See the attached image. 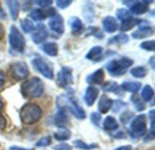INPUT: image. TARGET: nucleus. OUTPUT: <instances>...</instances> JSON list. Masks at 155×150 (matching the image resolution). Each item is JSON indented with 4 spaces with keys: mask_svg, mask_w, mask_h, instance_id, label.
<instances>
[{
    "mask_svg": "<svg viewBox=\"0 0 155 150\" xmlns=\"http://www.w3.org/2000/svg\"><path fill=\"white\" fill-rule=\"evenodd\" d=\"M54 150H72V147L66 143H60L54 147Z\"/></svg>",
    "mask_w": 155,
    "mask_h": 150,
    "instance_id": "46",
    "label": "nucleus"
},
{
    "mask_svg": "<svg viewBox=\"0 0 155 150\" xmlns=\"http://www.w3.org/2000/svg\"><path fill=\"white\" fill-rule=\"evenodd\" d=\"M143 19L130 16V17L124 19V21H122V24L120 25V30L122 32H128V31L132 30L134 27H135L137 25H141L143 24Z\"/></svg>",
    "mask_w": 155,
    "mask_h": 150,
    "instance_id": "20",
    "label": "nucleus"
},
{
    "mask_svg": "<svg viewBox=\"0 0 155 150\" xmlns=\"http://www.w3.org/2000/svg\"><path fill=\"white\" fill-rule=\"evenodd\" d=\"M72 3H73V1H71V0H57V1H55L57 7H59L60 9H65V8L69 7L72 5Z\"/></svg>",
    "mask_w": 155,
    "mask_h": 150,
    "instance_id": "44",
    "label": "nucleus"
},
{
    "mask_svg": "<svg viewBox=\"0 0 155 150\" xmlns=\"http://www.w3.org/2000/svg\"><path fill=\"white\" fill-rule=\"evenodd\" d=\"M142 87V83L139 81H124L121 85V88L124 91H128L134 94H136Z\"/></svg>",
    "mask_w": 155,
    "mask_h": 150,
    "instance_id": "27",
    "label": "nucleus"
},
{
    "mask_svg": "<svg viewBox=\"0 0 155 150\" xmlns=\"http://www.w3.org/2000/svg\"><path fill=\"white\" fill-rule=\"evenodd\" d=\"M102 25H103L104 30L108 34H114L119 28L117 20L112 15H107L104 17L102 20Z\"/></svg>",
    "mask_w": 155,
    "mask_h": 150,
    "instance_id": "18",
    "label": "nucleus"
},
{
    "mask_svg": "<svg viewBox=\"0 0 155 150\" xmlns=\"http://www.w3.org/2000/svg\"><path fill=\"white\" fill-rule=\"evenodd\" d=\"M42 115L43 111L40 106L33 102L25 103L19 110V119L21 122L25 125H34L37 123L41 120Z\"/></svg>",
    "mask_w": 155,
    "mask_h": 150,
    "instance_id": "3",
    "label": "nucleus"
},
{
    "mask_svg": "<svg viewBox=\"0 0 155 150\" xmlns=\"http://www.w3.org/2000/svg\"><path fill=\"white\" fill-rule=\"evenodd\" d=\"M5 34V28H4V26L0 24V41L4 38Z\"/></svg>",
    "mask_w": 155,
    "mask_h": 150,
    "instance_id": "54",
    "label": "nucleus"
},
{
    "mask_svg": "<svg viewBox=\"0 0 155 150\" xmlns=\"http://www.w3.org/2000/svg\"><path fill=\"white\" fill-rule=\"evenodd\" d=\"M31 4H33V2H30V1H25V2H24L23 10H24V11H27L29 8H31V6H32Z\"/></svg>",
    "mask_w": 155,
    "mask_h": 150,
    "instance_id": "49",
    "label": "nucleus"
},
{
    "mask_svg": "<svg viewBox=\"0 0 155 150\" xmlns=\"http://www.w3.org/2000/svg\"><path fill=\"white\" fill-rule=\"evenodd\" d=\"M129 42V36L126 34L124 33H120L116 35H114V37H112L111 39H109L108 41V44H116V45H122V44H125Z\"/></svg>",
    "mask_w": 155,
    "mask_h": 150,
    "instance_id": "29",
    "label": "nucleus"
},
{
    "mask_svg": "<svg viewBox=\"0 0 155 150\" xmlns=\"http://www.w3.org/2000/svg\"><path fill=\"white\" fill-rule=\"evenodd\" d=\"M49 28L55 34L62 35L64 33V20L63 15L56 14L48 20Z\"/></svg>",
    "mask_w": 155,
    "mask_h": 150,
    "instance_id": "10",
    "label": "nucleus"
},
{
    "mask_svg": "<svg viewBox=\"0 0 155 150\" xmlns=\"http://www.w3.org/2000/svg\"><path fill=\"white\" fill-rule=\"evenodd\" d=\"M141 49L146 51V52H154L155 51V41L154 40H149L144 41L140 44Z\"/></svg>",
    "mask_w": 155,
    "mask_h": 150,
    "instance_id": "39",
    "label": "nucleus"
},
{
    "mask_svg": "<svg viewBox=\"0 0 155 150\" xmlns=\"http://www.w3.org/2000/svg\"><path fill=\"white\" fill-rule=\"evenodd\" d=\"M40 49L44 53L51 57H56L59 52L58 44L54 42H46L41 45Z\"/></svg>",
    "mask_w": 155,
    "mask_h": 150,
    "instance_id": "21",
    "label": "nucleus"
},
{
    "mask_svg": "<svg viewBox=\"0 0 155 150\" xmlns=\"http://www.w3.org/2000/svg\"><path fill=\"white\" fill-rule=\"evenodd\" d=\"M127 105H128V104H127L126 102H124V101H122V100H116V101H114V103H113L112 110H113V111H114V113H117V112L121 111L122 109L126 108Z\"/></svg>",
    "mask_w": 155,
    "mask_h": 150,
    "instance_id": "41",
    "label": "nucleus"
},
{
    "mask_svg": "<svg viewBox=\"0 0 155 150\" xmlns=\"http://www.w3.org/2000/svg\"><path fill=\"white\" fill-rule=\"evenodd\" d=\"M72 137V132L68 128H60L58 129L57 131L54 133V138L57 141H67L71 139Z\"/></svg>",
    "mask_w": 155,
    "mask_h": 150,
    "instance_id": "25",
    "label": "nucleus"
},
{
    "mask_svg": "<svg viewBox=\"0 0 155 150\" xmlns=\"http://www.w3.org/2000/svg\"><path fill=\"white\" fill-rule=\"evenodd\" d=\"M84 16L85 17V20L88 23H93L94 21V9L92 4L90 5H85L84 6Z\"/></svg>",
    "mask_w": 155,
    "mask_h": 150,
    "instance_id": "36",
    "label": "nucleus"
},
{
    "mask_svg": "<svg viewBox=\"0 0 155 150\" xmlns=\"http://www.w3.org/2000/svg\"><path fill=\"white\" fill-rule=\"evenodd\" d=\"M105 78V72L103 69H97L91 74L87 75L85 81L91 85H101L104 83Z\"/></svg>",
    "mask_w": 155,
    "mask_h": 150,
    "instance_id": "16",
    "label": "nucleus"
},
{
    "mask_svg": "<svg viewBox=\"0 0 155 150\" xmlns=\"http://www.w3.org/2000/svg\"><path fill=\"white\" fill-rule=\"evenodd\" d=\"M69 25L71 28V33L74 36H79L85 32V27L83 21L77 16H72L69 19Z\"/></svg>",
    "mask_w": 155,
    "mask_h": 150,
    "instance_id": "12",
    "label": "nucleus"
},
{
    "mask_svg": "<svg viewBox=\"0 0 155 150\" xmlns=\"http://www.w3.org/2000/svg\"><path fill=\"white\" fill-rule=\"evenodd\" d=\"M114 150H133V147L130 145H125V146H121Z\"/></svg>",
    "mask_w": 155,
    "mask_h": 150,
    "instance_id": "53",
    "label": "nucleus"
},
{
    "mask_svg": "<svg viewBox=\"0 0 155 150\" xmlns=\"http://www.w3.org/2000/svg\"><path fill=\"white\" fill-rule=\"evenodd\" d=\"M141 96H142V100L143 102H150L151 101L153 100V97H154V90L153 88L147 84L143 87V91H142V93H141Z\"/></svg>",
    "mask_w": 155,
    "mask_h": 150,
    "instance_id": "30",
    "label": "nucleus"
},
{
    "mask_svg": "<svg viewBox=\"0 0 155 150\" xmlns=\"http://www.w3.org/2000/svg\"><path fill=\"white\" fill-rule=\"evenodd\" d=\"M148 63H149L150 67H151L153 70H154L155 69V56H152V57L149 59V61H148Z\"/></svg>",
    "mask_w": 155,
    "mask_h": 150,
    "instance_id": "51",
    "label": "nucleus"
},
{
    "mask_svg": "<svg viewBox=\"0 0 155 150\" xmlns=\"http://www.w3.org/2000/svg\"><path fill=\"white\" fill-rule=\"evenodd\" d=\"M153 28L152 25L150 24H142L139 26L138 29H136L135 31L133 32L132 34V37L134 39H144L147 37H150L153 34Z\"/></svg>",
    "mask_w": 155,
    "mask_h": 150,
    "instance_id": "13",
    "label": "nucleus"
},
{
    "mask_svg": "<svg viewBox=\"0 0 155 150\" xmlns=\"http://www.w3.org/2000/svg\"><path fill=\"white\" fill-rule=\"evenodd\" d=\"M6 125H7V121H6V119L4 117V115L1 113L0 111V130L2 129H5L6 128Z\"/></svg>",
    "mask_w": 155,
    "mask_h": 150,
    "instance_id": "48",
    "label": "nucleus"
},
{
    "mask_svg": "<svg viewBox=\"0 0 155 150\" xmlns=\"http://www.w3.org/2000/svg\"><path fill=\"white\" fill-rule=\"evenodd\" d=\"M113 103H114L113 99H111L106 94H103L97 103V110H98L99 113L100 114L108 113L112 110Z\"/></svg>",
    "mask_w": 155,
    "mask_h": 150,
    "instance_id": "17",
    "label": "nucleus"
},
{
    "mask_svg": "<svg viewBox=\"0 0 155 150\" xmlns=\"http://www.w3.org/2000/svg\"><path fill=\"white\" fill-rule=\"evenodd\" d=\"M32 65L34 69L39 72L42 76L48 80H54V66L53 64L42 56H36L32 60Z\"/></svg>",
    "mask_w": 155,
    "mask_h": 150,
    "instance_id": "7",
    "label": "nucleus"
},
{
    "mask_svg": "<svg viewBox=\"0 0 155 150\" xmlns=\"http://www.w3.org/2000/svg\"><path fill=\"white\" fill-rule=\"evenodd\" d=\"M35 3L37 4L41 7V9H43V8L49 7L53 4V1H51V0H39V1H35Z\"/></svg>",
    "mask_w": 155,
    "mask_h": 150,
    "instance_id": "45",
    "label": "nucleus"
},
{
    "mask_svg": "<svg viewBox=\"0 0 155 150\" xmlns=\"http://www.w3.org/2000/svg\"><path fill=\"white\" fill-rule=\"evenodd\" d=\"M51 144H52V139H51V137L50 136H45V137L41 138L35 143V146L37 148H46V147H49Z\"/></svg>",
    "mask_w": 155,
    "mask_h": 150,
    "instance_id": "40",
    "label": "nucleus"
},
{
    "mask_svg": "<svg viewBox=\"0 0 155 150\" xmlns=\"http://www.w3.org/2000/svg\"><path fill=\"white\" fill-rule=\"evenodd\" d=\"M134 118V113L131 110H125L123 113H121L119 120L123 124H127L129 123L131 120H133V119Z\"/></svg>",
    "mask_w": 155,
    "mask_h": 150,
    "instance_id": "38",
    "label": "nucleus"
},
{
    "mask_svg": "<svg viewBox=\"0 0 155 150\" xmlns=\"http://www.w3.org/2000/svg\"><path fill=\"white\" fill-rule=\"evenodd\" d=\"M99 93H100V91L96 87L88 86L86 88L84 95V101L85 104L88 107H92L95 103L96 100L98 99Z\"/></svg>",
    "mask_w": 155,
    "mask_h": 150,
    "instance_id": "14",
    "label": "nucleus"
},
{
    "mask_svg": "<svg viewBox=\"0 0 155 150\" xmlns=\"http://www.w3.org/2000/svg\"><path fill=\"white\" fill-rule=\"evenodd\" d=\"M147 116L140 114L133 119L129 128V135L133 139H139L147 134Z\"/></svg>",
    "mask_w": 155,
    "mask_h": 150,
    "instance_id": "5",
    "label": "nucleus"
},
{
    "mask_svg": "<svg viewBox=\"0 0 155 150\" xmlns=\"http://www.w3.org/2000/svg\"><path fill=\"white\" fill-rule=\"evenodd\" d=\"M103 53H104V48L100 45H96V46H94L92 47L88 53H86L85 55V58L91 62H99L102 57H103Z\"/></svg>",
    "mask_w": 155,
    "mask_h": 150,
    "instance_id": "22",
    "label": "nucleus"
},
{
    "mask_svg": "<svg viewBox=\"0 0 155 150\" xmlns=\"http://www.w3.org/2000/svg\"><path fill=\"white\" fill-rule=\"evenodd\" d=\"M130 72H131V75L136 79H143L148 74V70L144 66H136V67H134L130 71Z\"/></svg>",
    "mask_w": 155,
    "mask_h": 150,
    "instance_id": "32",
    "label": "nucleus"
},
{
    "mask_svg": "<svg viewBox=\"0 0 155 150\" xmlns=\"http://www.w3.org/2000/svg\"><path fill=\"white\" fill-rule=\"evenodd\" d=\"M8 43L12 52L15 53H23L25 52L26 45L25 38L19 31V29L14 24L10 26L8 34Z\"/></svg>",
    "mask_w": 155,
    "mask_h": 150,
    "instance_id": "6",
    "label": "nucleus"
},
{
    "mask_svg": "<svg viewBox=\"0 0 155 150\" xmlns=\"http://www.w3.org/2000/svg\"><path fill=\"white\" fill-rule=\"evenodd\" d=\"M56 105L58 109H64L69 110L77 120H83L86 118V112L84 108H82L77 101L68 95H60L56 99Z\"/></svg>",
    "mask_w": 155,
    "mask_h": 150,
    "instance_id": "2",
    "label": "nucleus"
},
{
    "mask_svg": "<svg viewBox=\"0 0 155 150\" xmlns=\"http://www.w3.org/2000/svg\"><path fill=\"white\" fill-rule=\"evenodd\" d=\"M8 7L9 13H10V16L12 18L13 21H15L19 15V10H20V5L18 1L15 0H6L5 2Z\"/></svg>",
    "mask_w": 155,
    "mask_h": 150,
    "instance_id": "23",
    "label": "nucleus"
},
{
    "mask_svg": "<svg viewBox=\"0 0 155 150\" xmlns=\"http://www.w3.org/2000/svg\"><path fill=\"white\" fill-rule=\"evenodd\" d=\"M48 35L46 26L43 24H39L35 26V30L32 34V40L35 44H40L47 39Z\"/></svg>",
    "mask_w": 155,
    "mask_h": 150,
    "instance_id": "11",
    "label": "nucleus"
},
{
    "mask_svg": "<svg viewBox=\"0 0 155 150\" xmlns=\"http://www.w3.org/2000/svg\"><path fill=\"white\" fill-rule=\"evenodd\" d=\"M47 16H48L47 10H44L41 8L34 9L29 13V17H31L35 22H42L45 20Z\"/></svg>",
    "mask_w": 155,
    "mask_h": 150,
    "instance_id": "28",
    "label": "nucleus"
},
{
    "mask_svg": "<svg viewBox=\"0 0 155 150\" xmlns=\"http://www.w3.org/2000/svg\"><path fill=\"white\" fill-rule=\"evenodd\" d=\"M9 150H35L34 148H22V147H17V146H12L9 148Z\"/></svg>",
    "mask_w": 155,
    "mask_h": 150,
    "instance_id": "52",
    "label": "nucleus"
},
{
    "mask_svg": "<svg viewBox=\"0 0 155 150\" xmlns=\"http://www.w3.org/2000/svg\"><path fill=\"white\" fill-rule=\"evenodd\" d=\"M4 109V101L2 100V98L0 97V111Z\"/></svg>",
    "mask_w": 155,
    "mask_h": 150,
    "instance_id": "55",
    "label": "nucleus"
},
{
    "mask_svg": "<svg viewBox=\"0 0 155 150\" xmlns=\"http://www.w3.org/2000/svg\"><path fill=\"white\" fill-rule=\"evenodd\" d=\"M102 90L106 92H113L115 94H119L121 87L115 81H107L102 86Z\"/></svg>",
    "mask_w": 155,
    "mask_h": 150,
    "instance_id": "34",
    "label": "nucleus"
},
{
    "mask_svg": "<svg viewBox=\"0 0 155 150\" xmlns=\"http://www.w3.org/2000/svg\"><path fill=\"white\" fill-rule=\"evenodd\" d=\"M5 81H6L5 74L2 70H0V91L4 88V86L5 84Z\"/></svg>",
    "mask_w": 155,
    "mask_h": 150,
    "instance_id": "47",
    "label": "nucleus"
},
{
    "mask_svg": "<svg viewBox=\"0 0 155 150\" xmlns=\"http://www.w3.org/2000/svg\"><path fill=\"white\" fill-rule=\"evenodd\" d=\"M73 145L75 148H78V149L82 150H94L98 148V145L97 144H87L85 143L84 140L82 139H75L74 142H73Z\"/></svg>",
    "mask_w": 155,
    "mask_h": 150,
    "instance_id": "31",
    "label": "nucleus"
},
{
    "mask_svg": "<svg viewBox=\"0 0 155 150\" xmlns=\"http://www.w3.org/2000/svg\"><path fill=\"white\" fill-rule=\"evenodd\" d=\"M9 72L11 77L16 81H24L29 76V67L25 62H14L9 65Z\"/></svg>",
    "mask_w": 155,
    "mask_h": 150,
    "instance_id": "8",
    "label": "nucleus"
},
{
    "mask_svg": "<svg viewBox=\"0 0 155 150\" xmlns=\"http://www.w3.org/2000/svg\"><path fill=\"white\" fill-rule=\"evenodd\" d=\"M85 34H86V36L91 35V36H94L98 39H103L104 37V33L100 30L99 27H96V26H89L86 29Z\"/></svg>",
    "mask_w": 155,
    "mask_h": 150,
    "instance_id": "37",
    "label": "nucleus"
},
{
    "mask_svg": "<svg viewBox=\"0 0 155 150\" xmlns=\"http://www.w3.org/2000/svg\"><path fill=\"white\" fill-rule=\"evenodd\" d=\"M153 1H134L130 6V12L135 15H142L149 11V4Z\"/></svg>",
    "mask_w": 155,
    "mask_h": 150,
    "instance_id": "15",
    "label": "nucleus"
},
{
    "mask_svg": "<svg viewBox=\"0 0 155 150\" xmlns=\"http://www.w3.org/2000/svg\"><path fill=\"white\" fill-rule=\"evenodd\" d=\"M20 26L22 31L25 34H30L33 33L35 30V25L34 24V23L28 19V18H24L20 21Z\"/></svg>",
    "mask_w": 155,
    "mask_h": 150,
    "instance_id": "33",
    "label": "nucleus"
},
{
    "mask_svg": "<svg viewBox=\"0 0 155 150\" xmlns=\"http://www.w3.org/2000/svg\"><path fill=\"white\" fill-rule=\"evenodd\" d=\"M134 64V61L126 56L110 61L105 65V70L113 77H120L126 73L127 70Z\"/></svg>",
    "mask_w": 155,
    "mask_h": 150,
    "instance_id": "4",
    "label": "nucleus"
},
{
    "mask_svg": "<svg viewBox=\"0 0 155 150\" xmlns=\"http://www.w3.org/2000/svg\"><path fill=\"white\" fill-rule=\"evenodd\" d=\"M55 81L59 88L69 90L70 86H72L74 83L73 69L69 66H63L57 72Z\"/></svg>",
    "mask_w": 155,
    "mask_h": 150,
    "instance_id": "9",
    "label": "nucleus"
},
{
    "mask_svg": "<svg viewBox=\"0 0 155 150\" xmlns=\"http://www.w3.org/2000/svg\"><path fill=\"white\" fill-rule=\"evenodd\" d=\"M104 129L109 132H114L119 129V123L116 119L113 116H107L103 123Z\"/></svg>",
    "mask_w": 155,
    "mask_h": 150,
    "instance_id": "24",
    "label": "nucleus"
},
{
    "mask_svg": "<svg viewBox=\"0 0 155 150\" xmlns=\"http://www.w3.org/2000/svg\"><path fill=\"white\" fill-rule=\"evenodd\" d=\"M90 120L91 122L95 126V127H100L101 121H102V115L99 112H92L90 115Z\"/></svg>",
    "mask_w": 155,
    "mask_h": 150,
    "instance_id": "43",
    "label": "nucleus"
},
{
    "mask_svg": "<svg viewBox=\"0 0 155 150\" xmlns=\"http://www.w3.org/2000/svg\"><path fill=\"white\" fill-rule=\"evenodd\" d=\"M6 17H7L6 13L5 12V10H4V8L2 7V5H0V19H2V20H5V19H6Z\"/></svg>",
    "mask_w": 155,
    "mask_h": 150,
    "instance_id": "50",
    "label": "nucleus"
},
{
    "mask_svg": "<svg viewBox=\"0 0 155 150\" xmlns=\"http://www.w3.org/2000/svg\"><path fill=\"white\" fill-rule=\"evenodd\" d=\"M131 101H132V103L134 104V109H135L137 111H139V112L143 111V110L146 109V106H145L144 102L143 101V100H142L137 94H134V95L131 97Z\"/></svg>",
    "mask_w": 155,
    "mask_h": 150,
    "instance_id": "35",
    "label": "nucleus"
},
{
    "mask_svg": "<svg viewBox=\"0 0 155 150\" xmlns=\"http://www.w3.org/2000/svg\"><path fill=\"white\" fill-rule=\"evenodd\" d=\"M116 16L120 21H124V19L131 16V12L125 8H119L116 11Z\"/></svg>",
    "mask_w": 155,
    "mask_h": 150,
    "instance_id": "42",
    "label": "nucleus"
},
{
    "mask_svg": "<svg viewBox=\"0 0 155 150\" xmlns=\"http://www.w3.org/2000/svg\"><path fill=\"white\" fill-rule=\"evenodd\" d=\"M69 123V117L67 115V110L64 109H58V111L54 116V124L60 128H66Z\"/></svg>",
    "mask_w": 155,
    "mask_h": 150,
    "instance_id": "19",
    "label": "nucleus"
},
{
    "mask_svg": "<svg viewBox=\"0 0 155 150\" xmlns=\"http://www.w3.org/2000/svg\"><path fill=\"white\" fill-rule=\"evenodd\" d=\"M45 91V84L39 77H32L25 81L20 86V92L25 99L40 98Z\"/></svg>",
    "mask_w": 155,
    "mask_h": 150,
    "instance_id": "1",
    "label": "nucleus"
},
{
    "mask_svg": "<svg viewBox=\"0 0 155 150\" xmlns=\"http://www.w3.org/2000/svg\"><path fill=\"white\" fill-rule=\"evenodd\" d=\"M148 119L151 122L150 126V131L148 134L144 136V141L145 142H150L154 139L155 137V130H154V119H155V110H151L148 113Z\"/></svg>",
    "mask_w": 155,
    "mask_h": 150,
    "instance_id": "26",
    "label": "nucleus"
}]
</instances>
